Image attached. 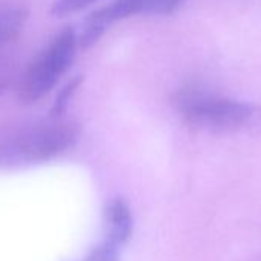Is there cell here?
Segmentation results:
<instances>
[{"mask_svg":"<svg viewBox=\"0 0 261 261\" xmlns=\"http://www.w3.org/2000/svg\"><path fill=\"white\" fill-rule=\"evenodd\" d=\"M105 221H106V240L121 246L127 243L133 235V215L121 198H115L108 203L105 209Z\"/></svg>","mask_w":261,"mask_h":261,"instance_id":"cell-5","label":"cell"},{"mask_svg":"<svg viewBox=\"0 0 261 261\" xmlns=\"http://www.w3.org/2000/svg\"><path fill=\"white\" fill-rule=\"evenodd\" d=\"M77 139L69 123H39L0 134V168L46 162L68 151Z\"/></svg>","mask_w":261,"mask_h":261,"instance_id":"cell-2","label":"cell"},{"mask_svg":"<svg viewBox=\"0 0 261 261\" xmlns=\"http://www.w3.org/2000/svg\"><path fill=\"white\" fill-rule=\"evenodd\" d=\"M175 105L185 121L200 129L246 133L261 127V108L200 88H185L177 92Z\"/></svg>","mask_w":261,"mask_h":261,"instance_id":"cell-1","label":"cell"},{"mask_svg":"<svg viewBox=\"0 0 261 261\" xmlns=\"http://www.w3.org/2000/svg\"><path fill=\"white\" fill-rule=\"evenodd\" d=\"M82 82H83V77H75V79H72L69 83H66L62 88V91L59 92V95H57V98H56V101H54V105L51 108V115L53 117L60 115L66 109L69 100L72 98V95L75 94V91L79 89V86L82 85Z\"/></svg>","mask_w":261,"mask_h":261,"instance_id":"cell-9","label":"cell"},{"mask_svg":"<svg viewBox=\"0 0 261 261\" xmlns=\"http://www.w3.org/2000/svg\"><path fill=\"white\" fill-rule=\"evenodd\" d=\"M83 261H120V246L106 240L95 246Z\"/></svg>","mask_w":261,"mask_h":261,"instance_id":"cell-8","label":"cell"},{"mask_svg":"<svg viewBox=\"0 0 261 261\" xmlns=\"http://www.w3.org/2000/svg\"><path fill=\"white\" fill-rule=\"evenodd\" d=\"M186 0H112L92 11L83 22L79 36V48H91L112 25L134 16H168L177 11Z\"/></svg>","mask_w":261,"mask_h":261,"instance_id":"cell-4","label":"cell"},{"mask_svg":"<svg viewBox=\"0 0 261 261\" xmlns=\"http://www.w3.org/2000/svg\"><path fill=\"white\" fill-rule=\"evenodd\" d=\"M28 22V10L14 0H0V48L14 42Z\"/></svg>","mask_w":261,"mask_h":261,"instance_id":"cell-6","label":"cell"},{"mask_svg":"<svg viewBox=\"0 0 261 261\" xmlns=\"http://www.w3.org/2000/svg\"><path fill=\"white\" fill-rule=\"evenodd\" d=\"M4 89H5V82H4L2 79H0V95H2Z\"/></svg>","mask_w":261,"mask_h":261,"instance_id":"cell-10","label":"cell"},{"mask_svg":"<svg viewBox=\"0 0 261 261\" xmlns=\"http://www.w3.org/2000/svg\"><path fill=\"white\" fill-rule=\"evenodd\" d=\"M77 49V31L72 27L62 28L27 66L19 82V98L31 105L48 95L72 65Z\"/></svg>","mask_w":261,"mask_h":261,"instance_id":"cell-3","label":"cell"},{"mask_svg":"<svg viewBox=\"0 0 261 261\" xmlns=\"http://www.w3.org/2000/svg\"><path fill=\"white\" fill-rule=\"evenodd\" d=\"M97 2L98 0H54L51 5V14L54 17H68L85 11Z\"/></svg>","mask_w":261,"mask_h":261,"instance_id":"cell-7","label":"cell"}]
</instances>
